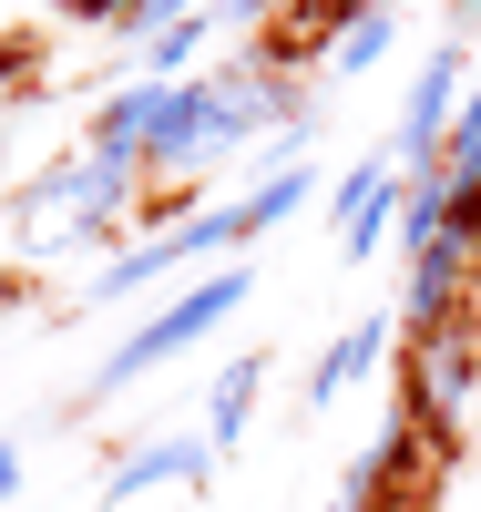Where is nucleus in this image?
<instances>
[{
  "mask_svg": "<svg viewBox=\"0 0 481 512\" xmlns=\"http://www.w3.org/2000/svg\"><path fill=\"white\" fill-rule=\"evenodd\" d=\"M287 205H308V164H277L267 185H246L236 205H205V216H185V226H164V236H134V246H113L103 256V277H93V297H144L154 277H174V267H205V256H246L256 236H267Z\"/></svg>",
  "mask_w": 481,
  "mask_h": 512,
  "instance_id": "obj_1",
  "label": "nucleus"
},
{
  "mask_svg": "<svg viewBox=\"0 0 481 512\" xmlns=\"http://www.w3.org/2000/svg\"><path fill=\"white\" fill-rule=\"evenodd\" d=\"M144 185H154L144 164H113V154H82V144H72L62 164H41L11 205H21L31 226H72V236H123V246H134V236L154 226V216H144Z\"/></svg>",
  "mask_w": 481,
  "mask_h": 512,
  "instance_id": "obj_2",
  "label": "nucleus"
},
{
  "mask_svg": "<svg viewBox=\"0 0 481 512\" xmlns=\"http://www.w3.org/2000/svg\"><path fill=\"white\" fill-rule=\"evenodd\" d=\"M471 400H481V318L410 328V349H400V420L430 451H451L471 431Z\"/></svg>",
  "mask_w": 481,
  "mask_h": 512,
  "instance_id": "obj_3",
  "label": "nucleus"
},
{
  "mask_svg": "<svg viewBox=\"0 0 481 512\" xmlns=\"http://www.w3.org/2000/svg\"><path fill=\"white\" fill-rule=\"evenodd\" d=\"M246 297H256V267H246V256H226V267H215V277H195L185 297H164V308H154V318H144V328H134V338H123V349L103 359L93 400L134 390L144 369H164L174 349H195V338H205V328H226V308H246Z\"/></svg>",
  "mask_w": 481,
  "mask_h": 512,
  "instance_id": "obj_4",
  "label": "nucleus"
},
{
  "mask_svg": "<svg viewBox=\"0 0 481 512\" xmlns=\"http://www.w3.org/2000/svg\"><path fill=\"white\" fill-rule=\"evenodd\" d=\"M471 287H481V236H471V226L410 246V328H451V318H471Z\"/></svg>",
  "mask_w": 481,
  "mask_h": 512,
  "instance_id": "obj_5",
  "label": "nucleus"
},
{
  "mask_svg": "<svg viewBox=\"0 0 481 512\" xmlns=\"http://www.w3.org/2000/svg\"><path fill=\"white\" fill-rule=\"evenodd\" d=\"M451 123H461V52H430V62H420V82H410V103H400V175L441 164Z\"/></svg>",
  "mask_w": 481,
  "mask_h": 512,
  "instance_id": "obj_6",
  "label": "nucleus"
},
{
  "mask_svg": "<svg viewBox=\"0 0 481 512\" xmlns=\"http://www.w3.org/2000/svg\"><path fill=\"white\" fill-rule=\"evenodd\" d=\"M174 113V82H123V93L93 103V123H82V154H113V164H144L154 134Z\"/></svg>",
  "mask_w": 481,
  "mask_h": 512,
  "instance_id": "obj_7",
  "label": "nucleus"
},
{
  "mask_svg": "<svg viewBox=\"0 0 481 512\" xmlns=\"http://www.w3.org/2000/svg\"><path fill=\"white\" fill-rule=\"evenodd\" d=\"M400 164L369 154V164H348V185H338V256H379V236L400 226Z\"/></svg>",
  "mask_w": 481,
  "mask_h": 512,
  "instance_id": "obj_8",
  "label": "nucleus"
},
{
  "mask_svg": "<svg viewBox=\"0 0 481 512\" xmlns=\"http://www.w3.org/2000/svg\"><path fill=\"white\" fill-rule=\"evenodd\" d=\"M215 472V441L205 431H174V441H134V451H123L113 461V472H103V502H134V492H164V482H205Z\"/></svg>",
  "mask_w": 481,
  "mask_h": 512,
  "instance_id": "obj_9",
  "label": "nucleus"
},
{
  "mask_svg": "<svg viewBox=\"0 0 481 512\" xmlns=\"http://www.w3.org/2000/svg\"><path fill=\"white\" fill-rule=\"evenodd\" d=\"M256 379H267V359H226V369H215V400H205V441H215V451L246 441V420H256Z\"/></svg>",
  "mask_w": 481,
  "mask_h": 512,
  "instance_id": "obj_10",
  "label": "nucleus"
},
{
  "mask_svg": "<svg viewBox=\"0 0 481 512\" xmlns=\"http://www.w3.org/2000/svg\"><path fill=\"white\" fill-rule=\"evenodd\" d=\"M379 349H389V318H359V328H338V338H328V359L308 369V400H338V390H348V379H359Z\"/></svg>",
  "mask_w": 481,
  "mask_h": 512,
  "instance_id": "obj_11",
  "label": "nucleus"
},
{
  "mask_svg": "<svg viewBox=\"0 0 481 512\" xmlns=\"http://www.w3.org/2000/svg\"><path fill=\"white\" fill-rule=\"evenodd\" d=\"M430 236H451V175L441 164H420V175L400 185V256L430 246Z\"/></svg>",
  "mask_w": 481,
  "mask_h": 512,
  "instance_id": "obj_12",
  "label": "nucleus"
},
{
  "mask_svg": "<svg viewBox=\"0 0 481 512\" xmlns=\"http://www.w3.org/2000/svg\"><path fill=\"white\" fill-rule=\"evenodd\" d=\"M379 52H389V0H359V11L328 31V72H369Z\"/></svg>",
  "mask_w": 481,
  "mask_h": 512,
  "instance_id": "obj_13",
  "label": "nucleus"
},
{
  "mask_svg": "<svg viewBox=\"0 0 481 512\" xmlns=\"http://www.w3.org/2000/svg\"><path fill=\"white\" fill-rule=\"evenodd\" d=\"M205 21H215V11H205ZM205 21H174L164 41H144V82H185V62L205 52Z\"/></svg>",
  "mask_w": 481,
  "mask_h": 512,
  "instance_id": "obj_14",
  "label": "nucleus"
},
{
  "mask_svg": "<svg viewBox=\"0 0 481 512\" xmlns=\"http://www.w3.org/2000/svg\"><path fill=\"white\" fill-rule=\"evenodd\" d=\"M215 0H134V11H123V41H164L174 21H205Z\"/></svg>",
  "mask_w": 481,
  "mask_h": 512,
  "instance_id": "obj_15",
  "label": "nucleus"
},
{
  "mask_svg": "<svg viewBox=\"0 0 481 512\" xmlns=\"http://www.w3.org/2000/svg\"><path fill=\"white\" fill-rule=\"evenodd\" d=\"M31 62H41V41H21V31H0V93H11V82H31Z\"/></svg>",
  "mask_w": 481,
  "mask_h": 512,
  "instance_id": "obj_16",
  "label": "nucleus"
},
{
  "mask_svg": "<svg viewBox=\"0 0 481 512\" xmlns=\"http://www.w3.org/2000/svg\"><path fill=\"white\" fill-rule=\"evenodd\" d=\"M72 21H93V31H123V11H134V0H62Z\"/></svg>",
  "mask_w": 481,
  "mask_h": 512,
  "instance_id": "obj_17",
  "label": "nucleus"
},
{
  "mask_svg": "<svg viewBox=\"0 0 481 512\" xmlns=\"http://www.w3.org/2000/svg\"><path fill=\"white\" fill-rule=\"evenodd\" d=\"M21 492V451H0V502H11Z\"/></svg>",
  "mask_w": 481,
  "mask_h": 512,
  "instance_id": "obj_18",
  "label": "nucleus"
},
{
  "mask_svg": "<svg viewBox=\"0 0 481 512\" xmlns=\"http://www.w3.org/2000/svg\"><path fill=\"white\" fill-rule=\"evenodd\" d=\"M21 308V267H0V318H11Z\"/></svg>",
  "mask_w": 481,
  "mask_h": 512,
  "instance_id": "obj_19",
  "label": "nucleus"
},
{
  "mask_svg": "<svg viewBox=\"0 0 481 512\" xmlns=\"http://www.w3.org/2000/svg\"><path fill=\"white\" fill-rule=\"evenodd\" d=\"M471 318H481V287H471Z\"/></svg>",
  "mask_w": 481,
  "mask_h": 512,
  "instance_id": "obj_20",
  "label": "nucleus"
}]
</instances>
